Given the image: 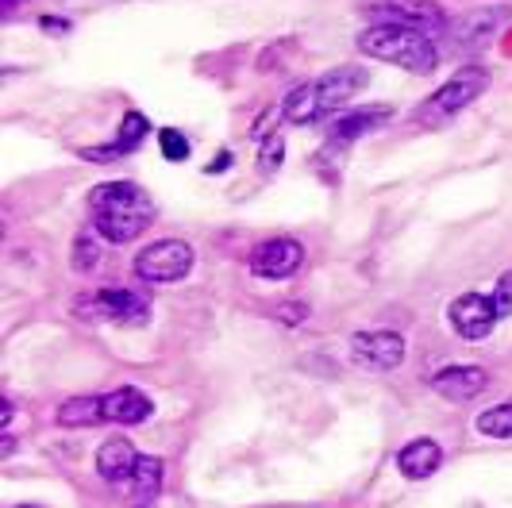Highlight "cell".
I'll return each instance as SVG.
<instances>
[{
    "label": "cell",
    "instance_id": "obj_2",
    "mask_svg": "<svg viewBox=\"0 0 512 508\" xmlns=\"http://www.w3.org/2000/svg\"><path fill=\"white\" fill-rule=\"evenodd\" d=\"M370 81V74L362 66H339V70H328L320 74L316 81H305L297 85L289 97L282 101V120L285 124H320L328 120L339 104H347L362 85Z\"/></svg>",
    "mask_w": 512,
    "mask_h": 508
},
{
    "label": "cell",
    "instance_id": "obj_8",
    "mask_svg": "<svg viewBox=\"0 0 512 508\" xmlns=\"http://www.w3.org/2000/svg\"><path fill=\"white\" fill-rule=\"evenodd\" d=\"M77 312L101 316V320H116V324H143L151 305H147L143 293H131V289H97V293L77 301Z\"/></svg>",
    "mask_w": 512,
    "mask_h": 508
},
{
    "label": "cell",
    "instance_id": "obj_9",
    "mask_svg": "<svg viewBox=\"0 0 512 508\" xmlns=\"http://www.w3.org/2000/svg\"><path fill=\"white\" fill-rule=\"evenodd\" d=\"M305 266V247L297 239H266L251 251V274L262 281H289Z\"/></svg>",
    "mask_w": 512,
    "mask_h": 508
},
{
    "label": "cell",
    "instance_id": "obj_12",
    "mask_svg": "<svg viewBox=\"0 0 512 508\" xmlns=\"http://www.w3.org/2000/svg\"><path fill=\"white\" fill-rule=\"evenodd\" d=\"M393 120V108L389 104H370V108H347V112H339L328 127V143L332 147H347V143H355L362 135H370L374 127H382Z\"/></svg>",
    "mask_w": 512,
    "mask_h": 508
},
{
    "label": "cell",
    "instance_id": "obj_15",
    "mask_svg": "<svg viewBox=\"0 0 512 508\" xmlns=\"http://www.w3.org/2000/svg\"><path fill=\"white\" fill-rule=\"evenodd\" d=\"M104 416H108L112 424L135 428V424H143L147 416H154V405L143 389H135V385H120V389L104 393Z\"/></svg>",
    "mask_w": 512,
    "mask_h": 508
},
{
    "label": "cell",
    "instance_id": "obj_27",
    "mask_svg": "<svg viewBox=\"0 0 512 508\" xmlns=\"http://www.w3.org/2000/svg\"><path fill=\"white\" fill-rule=\"evenodd\" d=\"M20 508H31V505H20Z\"/></svg>",
    "mask_w": 512,
    "mask_h": 508
},
{
    "label": "cell",
    "instance_id": "obj_14",
    "mask_svg": "<svg viewBox=\"0 0 512 508\" xmlns=\"http://www.w3.org/2000/svg\"><path fill=\"white\" fill-rule=\"evenodd\" d=\"M139 451L131 447V439L124 435H112V439H104V447L97 451V474H101L104 482L112 485H124L135 478V466H139Z\"/></svg>",
    "mask_w": 512,
    "mask_h": 508
},
{
    "label": "cell",
    "instance_id": "obj_23",
    "mask_svg": "<svg viewBox=\"0 0 512 508\" xmlns=\"http://www.w3.org/2000/svg\"><path fill=\"white\" fill-rule=\"evenodd\" d=\"M158 147L166 154V162H185L189 158V139L181 135L178 127H162L158 131Z\"/></svg>",
    "mask_w": 512,
    "mask_h": 508
},
{
    "label": "cell",
    "instance_id": "obj_11",
    "mask_svg": "<svg viewBox=\"0 0 512 508\" xmlns=\"http://www.w3.org/2000/svg\"><path fill=\"white\" fill-rule=\"evenodd\" d=\"M505 16H509L505 8H474V12H466L459 20H451L447 39H455L462 51H478V47H486L489 39L501 31Z\"/></svg>",
    "mask_w": 512,
    "mask_h": 508
},
{
    "label": "cell",
    "instance_id": "obj_10",
    "mask_svg": "<svg viewBox=\"0 0 512 508\" xmlns=\"http://www.w3.org/2000/svg\"><path fill=\"white\" fill-rule=\"evenodd\" d=\"M447 320H451L455 335L470 339V343L486 339L489 331L501 324L497 320V308H493V301H489L486 293H462V297H455L447 305Z\"/></svg>",
    "mask_w": 512,
    "mask_h": 508
},
{
    "label": "cell",
    "instance_id": "obj_18",
    "mask_svg": "<svg viewBox=\"0 0 512 508\" xmlns=\"http://www.w3.org/2000/svg\"><path fill=\"white\" fill-rule=\"evenodd\" d=\"M128 485H131V497H135L139 505H151L154 497L162 493V458H154V455L139 458L135 478H131Z\"/></svg>",
    "mask_w": 512,
    "mask_h": 508
},
{
    "label": "cell",
    "instance_id": "obj_6",
    "mask_svg": "<svg viewBox=\"0 0 512 508\" xmlns=\"http://www.w3.org/2000/svg\"><path fill=\"white\" fill-rule=\"evenodd\" d=\"M193 262H197V251L185 239H158V243L139 251L135 274L147 285H174V281H185L193 274Z\"/></svg>",
    "mask_w": 512,
    "mask_h": 508
},
{
    "label": "cell",
    "instance_id": "obj_19",
    "mask_svg": "<svg viewBox=\"0 0 512 508\" xmlns=\"http://www.w3.org/2000/svg\"><path fill=\"white\" fill-rule=\"evenodd\" d=\"M474 428L482 435H489V439H512V401L486 408V412L474 420Z\"/></svg>",
    "mask_w": 512,
    "mask_h": 508
},
{
    "label": "cell",
    "instance_id": "obj_21",
    "mask_svg": "<svg viewBox=\"0 0 512 508\" xmlns=\"http://www.w3.org/2000/svg\"><path fill=\"white\" fill-rule=\"evenodd\" d=\"M97 262H101L97 231H81V235L74 239V270H77V274H89Z\"/></svg>",
    "mask_w": 512,
    "mask_h": 508
},
{
    "label": "cell",
    "instance_id": "obj_13",
    "mask_svg": "<svg viewBox=\"0 0 512 508\" xmlns=\"http://www.w3.org/2000/svg\"><path fill=\"white\" fill-rule=\"evenodd\" d=\"M486 385H489V374L482 366H447V370H439L436 378H432V389H436L439 397L455 401V405H466V401L482 397Z\"/></svg>",
    "mask_w": 512,
    "mask_h": 508
},
{
    "label": "cell",
    "instance_id": "obj_17",
    "mask_svg": "<svg viewBox=\"0 0 512 508\" xmlns=\"http://www.w3.org/2000/svg\"><path fill=\"white\" fill-rule=\"evenodd\" d=\"M62 428H97L104 416V397H70L58 405V416H54Z\"/></svg>",
    "mask_w": 512,
    "mask_h": 508
},
{
    "label": "cell",
    "instance_id": "obj_16",
    "mask_svg": "<svg viewBox=\"0 0 512 508\" xmlns=\"http://www.w3.org/2000/svg\"><path fill=\"white\" fill-rule=\"evenodd\" d=\"M439 462H443V447H439L436 439L420 435V439H412L409 447H401V455H397V470H401L409 482H424V478H432V474H436Z\"/></svg>",
    "mask_w": 512,
    "mask_h": 508
},
{
    "label": "cell",
    "instance_id": "obj_3",
    "mask_svg": "<svg viewBox=\"0 0 512 508\" xmlns=\"http://www.w3.org/2000/svg\"><path fill=\"white\" fill-rule=\"evenodd\" d=\"M359 51L374 62L385 66H401L409 74H432L439 66V51L432 43V35L412 31V27L397 24H370L366 31H359Z\"/></svg>",
    "mask_w": 512,
    "mask_h": 508
},
{
    "label": "cell",
    "instance_id": "obj_7",
    "mask_svg": "<svg viewBox=\"0 0 512 508\" xmlns=\"http://www.w3.org/2000/svg\"><path fill=\"white\" fill-rule=\"evenodd\" d=\"M409 355V343L401 331H359L351 339V358L359 362L362 370H374V374H385V370H397Z\"/></svg>",
    "mask_w": 512,
    "mask_h": 508
},
{
    "label": "cell",
    "instance_id": "obj_24",
    "mask_svg": "<svg viewBox=\"0 0 512 508\" xmlns=\"http://www.w3.org/2000/svg\"><path fill=\"white\" fill-rule=\"evenodd\" d=\"M489 301H493V308H497V320L512 316V270L501 274V281H497L493 293H489Z\"/></svg>",
    "mask_w": 512,
    "mask_h": 508
},
{
    "label": "cell",
    "instance_id": "obj_1",
    "mask_svg": "<svg viewBox=\"0 0 512 508\" xmlns=\"http://www.w3.org/2000/svg\"><path fill=\"white\" fill-rule=\"evenodd\" d=\"M89 216L104 243L124 247L154 224V201L135 181H101L89 193Z\"/></svg>",
    "mask_w": 512,
    "mask_h": 508
},
{
    "label": "cell",
    "instance_id": "obj_25",
    "mask_svg": "<svg viewBox=\"0 0 512 508\" xmlns=\"http://www.w3.org/2000/svg\"><path fill=\"white\" fill-rule=\"evenodd\" d=\"M231 162V154H220V158H212L208 162V174H224V166Z\"/></svg>",
    "mask_w": 512,
    "mask_h": 508
},
{
    "label": "cell",
    "instance_id": "obj_22",
    "mask_svg": "<svg viewBox=\"0 0 512 508\" xmlns=\"http://www.w3.org/2000/svg\"><path fill=\"white\" fill-rule=\"evenodd\" d=\"M282 162H285V139L274 131V135H266L262 147H258V170H262V174H278Z\"/></svg>",
    "mask_w": 512,
    "mask_h": 508
},
{
    "label": "cell",
    "instance_id": "obj_20",
    "mask_svg": "<svg viewBox=\"0 0 512 508\" xmlns=\"http://www.w3.org/2000/svg\"><path fill=\"white\" fill-rule=\"evenodd\" d=\"M151 135V124H147V116L143 112H128L124 116V124H120V135H116V143H120V151H135L143 139Z\"/></svg>",
    "mask_w": 512,
    "mask_h": 508
},
{
    "label": "cell",
    "instance_id": "obj_26",
    "mask_svg": "<svg viewBox=\"0 0 512 508\" xmlns=\"http://www.w3.org/2000/svg\"><path fill=\"white\" fill-rule=\"evenodd\" d=\"M16 4H24V0H0V8H4V16H12V12H16Z\"/></svg>",
    "mask_w": 512,
    "mask_h": 508
},
{
    "label": "cell",
    "instance_id": "obj_5",
    "mask_svg": "<svg viewBox=\"0 0 512 508\" xmlns=\"http://www.w3.org/2000/svg\"><path fill=\"white\" fill-rule=\"evenodd\" d=\"M362 16H374L378 24H397L424 31V35H447L451 16L439 0H359Z\"/></svg>",
    "mask_w": 512,
    "mask_h": 508
},
{
    "label": "cell",
    "instance_id": "obj_4",
    "mask_svg": "<svg viewBox=\"0 0 512 508\" xmlns=\"http://www.w3.org/2000/svg\"><path fill=\"white\" fill-rule=\"evenodd\" d=\"M486 85H489V77H486L482 66H462L459 74L447 77L432 97H424V101H420V108H416V124L420 127L451 124L462 108H470V104L486 93Z\"/></svg>",
    "mask_w": 512,
    "mask_h": 508
}]
</instances>
